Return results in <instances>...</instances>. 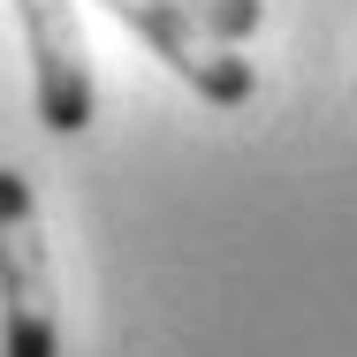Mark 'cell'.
I'll return each instance as SVG.
<instances>
[{
    "label": "cell",
    "instance_id": "cell-4",
    "mask_svg": "<svg viewBox=\"0 0 357 357\" xmlns=\"http://www.w3.org/2000/svg\"><path fill=\"white\" fill-rule=\"evenodd\" d=\"M190 15H198V31L220 38V46H243L259 23H266V0H183Z\"/></svg>",
    "mask_w": 357,
    "mask_h": 357
},
{
    "label": "cell",
    "instance_id": "cell-1",
    "mask_svg": "<svg viewBox=\"0 0 357 357\" xmlns=\"http://www.w3.org/2000/svg\"><path fill=\"white\" fill-rule=\"evenodd\" d=\"M0 357H61L54 259L23 167H0Z\"/></svg>",
    "mask_w": 357,
    "mask_h": 357
},
{
    "label": "cell",
    "instance_id": "cell-2",
    "mask_svg": "<svg viewBox=\"0 0 357 357\" xmlns=\"http://www.w3.org/2000/svg\"><path fill=\"white\" fill-rule=\"evenodd\" d=\"M122 31H137L144 46L167 61V69L183 76L198 99H213V107H243L251 91H259V76H251V61H236V46H220V38H206L198 31V15L183 8V0H99Z\"/></svg>",
    "mask_w": 357,
    "mask_h": 357
},
{
    "label": "cell",
    "instance_id": "cell-3",
    "mask_svg": "<svg viewBox=\"0 0 357 357\" xmlns=\"http://www.w3.org/2000/svg\"><path fill=\"white\" fill-rule=\"evenodd\" d=\"M23 15V38H31V84H38V122L54 137H76L91 130V54H84V31H76L69 0H15Z\"/></svg>",
    "mask_w": 357,
    "mask_h": 357
}]
</instances>
